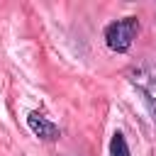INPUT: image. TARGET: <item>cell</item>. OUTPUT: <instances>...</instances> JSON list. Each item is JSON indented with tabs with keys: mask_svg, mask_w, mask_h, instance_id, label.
Instances as JSON below:
<instances>
[{
	"mask_svg": "<svg viewBox=\"0 0 156 156\" xmlns=\"http://www.w3.org/2000/svg\"><path fill=\"white\" fill-rule=\"evenodd\" d=\"M129 83L136 88V93L144 100V107L156 127V71L149 63H139L129 71Z\"/></svg>",
	"mask_w": 156,
	"mask_h": 156,
	"instance_id": "1",
	"label": "cell"
},
{
	"mask_svg": "<svg viewBox=\"0 0 156 156\" xmlns=\"http://www.w3.org/2000/svg\"><path fill=\"white\" fill-rule=\"evenodd\" d=\"M110 156H132L129 144H127V139H124L122 132L112 134V139H110Z\"/></svg>",
	"mask_w": 156,
	"mask_h": 156,
	"instance_id": "4",
	"label": "cell"
},
{
	"mask_svg": "<svg viewBox=\"0 0 156 156\" xmlns=\"http://www.w3.org/2000/svg\"><path fill=\"white\" fill-rule=\"evenodd\" d=\"M27 127L32 129L34 136H39V139H44V141H56V139L61 136V129H58L46 115H41V112H29V115H27Z\"/></svg>",
	"mask_w": 156,
	"mask_h": 156,
	"instance_id": "3",
	"label": "cell"
},
{
	"mask_svg": "<svg viewBox=\"0 0 156 156\" xmlns=\"http://www.w3.org/2000/svg\"><path fill=\"white\" fill-rule=\"evenodd\" d=\"M136 34H139V20L136 17H124V20L110 22L105 27V44L112 51L124 54V51H129V46L136 39Z\"/></svg>",
	"mask_w": 156,
	"mask_h": 156,
	"instance_id": "2",
	"label": "cell"
}]
</instances>
